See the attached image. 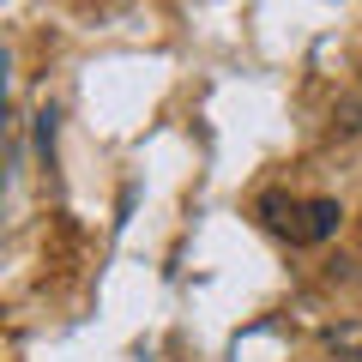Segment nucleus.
Returning <instances> with one entry per match:
<instances>
[{"label":"nucleus","instance_id":"obj_1","mask_svg":"<svg viewBox=\"0 0 362 362\" xmlns=\"http://www.w3.org/2000/svg\"><path fill=\"white\" fill-rule=\"evenodd\" d=\"M296 218H302V223H296V242H332L344 211H338V199H308Z\"/></svg>","mask_w":362,"mask_h":362},{"label":"nucleus","instance_id":"obj_2","mask_svg":"<svg viewBox=\"0 0 362 362\" xmlns=\"http://www.w3.org/2000/svg\"><path fill=\"white\" fill-rule=\"evenodd\" d=\"M326 350H338L344 362H362V320H350V326H332V332H326Z\"/></svg>","mask_w":362,"mask_h":362},{"label":"nucleus","instance_id":"obj_4","mask_svg":"<svg viewBox=\"0 0 362 362\" xmlns=\"http://www.w3.org/2000/svg\"><path fill=\"white\" fill-rule=\"evenodd\" d=\"M338 362H344V356H338Z\"/></svg>","mask_w":362,"mask_h":362},{"label":"nucleus","instance_id":"obj_3","mask_svg":"<svg viewBox=\"0 0 362 362\" xmlns=\"http://www.w3.org/2000/svg\"><path fill=\"white\" fill-rule=\"evenodd\" d=\"M332 133L338 139H356L362 133V97H344V103L332 109Z\"/></svg>","mask_w":362,"mask_h":362}]
</instances>
